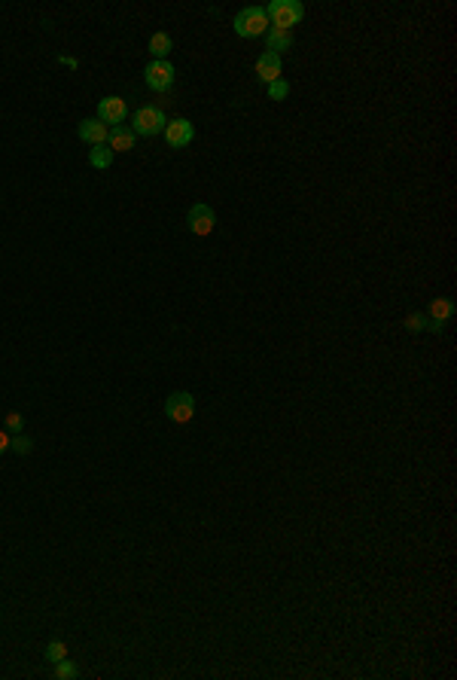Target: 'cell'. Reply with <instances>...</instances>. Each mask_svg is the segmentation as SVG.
Listing matches in <instances>:
<instances>
[{"label": "cell", "instance_id": "obj_5", "mask_svg": "<svg viewBox=\"0 0 457 680\" xmlns=\"http://www.w3.org/2000/svg\"><path fill=\"white\" fill-rule=\"evenodd\" d=\"M186 226H189V232L192 235H198V238H204V235H210L213 232V226H217V213H213V208L210 204H192L189 208V213H186Z\"/></svg>", "mask_w": 457, "mask_h": 680}, {"label": "cell", "instance_id": "obj_10", "mask_svg": "<svg viewBox=\"0 0 457 680\" xmlns=\"http://www.w3.org/2000/svg\"><path fill=\"white\" fill-rule=\"evenodd\" d=\"M76 134H80V141L89 143V147H101V143H107V137H110V125H104L101 119H82L80 128H76Z\"/></svg>", "mask_w": 457, "mask_h": 680}, {"label": "cell", "instance_id": "obj_15", "mask_svg": "<svg viewBox=\"0 0 457 680\" xmlns=\"http://www.w3.org/2000/svg\"><path fill=\"white\" fill-rule=\"evenodd\" d=\"M89 162H91V168L104 171V168H110V165H113V150L107 147V143H101V147H91V150H89Z\"/></svg>", "mask_w": 457, "mask_h": 680}, {"label": "cell", "instance_id": "obj_12", "mask_svg": "<svg viewBox=\"0 0 457 680\" xmlns=\"http://www.w3.org/2000/svg\"><path fill=\"white\" fill-rule=\"evenodd\" d=\"M134 141H137V134L132 132V128H125V125H113V128H110V137H107V143H110V150H113V152H128V150H134Z\"/></svg>", "mask_w": 457, "mask_h": 680}, {"label": "cell", "instance_id": "obj_19", "mask_svg": "<svg viewBox=\"0 0 457 680\" xmlns=\"http://www.w3.org/2000/svg\"><path fill=\"white\" fill-rule=\"evenodd\" d=\"M67 656V644L64 640H49V647H46V659L55 665V662H61Z\"/></svg>", "mask_w": 457, "mask_h": 680}, {"label": "cell", "instance_id": "obj_21", "mask_svg": "<svg viewBox=\"0 0 457 680\" xmlns=\"http://www.w3.org/2000/svg\"><path fill=\"white\" fill-rule=\"evenodd\" d=\"M406 326H409L411 333L427 330V315H418V311H415V315H409V317H406Z\"/></svg>", "mask_w": 457, "mask_h": 680}, {"label": "cell", "instance_id": "obj_13", "mask_svg": "<svg viewBox=\"0 0 457 680\" xmlns=\"http://www.w3.org/2000/svg\"><path fill=\"white\" fill-rule=\"evenodd\" d=\"M265 49L274 52V55L293 49V34L284 30V28H269V30H265Z\"/></svg>", "mask_w": 457, "mask_h": 680}, {"label": "cell", "instance_id": "obj_14", "mask_svg": "<svg viewBox=\"0 0 457 680\" xmlns=\"http://www.w3.org/2000/svg\"><path fill=\"white\" fill-rule=\"evenodd\" d=\"M171 49H174L171 34H165V30H156V34L150 37V52H152V61H165L168 55H171Z\"/></svg>", "mask_w": 457, "mask_h": 680}, {"label": "cell", "instance_id": "obj_3", "mask_svg": "<svg viewBox=\"0 0 457 680\" xmlns=\"http://www.w3.org/2000/svg\"><path fill=\"white\" fill-rule=\"evenodd\" d=\"M132 122H134V125H132V132H134V134L156 137V134H162V132H165L168 116H165L162 107H141V110H134Z\"/></svg>", "mask_w": 457, "mask_h": 680}, {"label": "cell", "instance_id": "obj_23", "mask_svg": "<svg viewBox=\"0 0 457 680\" xmlns=\"http://www.w3.org/2000/svg\"><path fill=\"white\" fill-rule=\"evenodd\" d=\"M61 64H67V67H76V64H80V61H76V58H71V55H64V58H61Z\"/></svg>", "mask_w": 457, "mask_h": 680}, {"label": "cell", "instance_id": "obj_22", "mask_svg": "<svg viewBox=\"0 0 457 680\" xmlns=\"http://www.w3.org/2000/svg\"><path fill=\"white\" fill-rule=\"evenodd\" d=\"M10 433H6V430H0V455H3V452H10Z\"/></svg>", "mask_w": 457, "mask_h": 680}, {"label": "cell", "instance_id": "obj_6", "mask_svg": "<svg viewBox=\"0 0 457 680\" xmlns=\"http://www.w3.org/2000/svg\"><path fill=\"white\" fill-rule=\"evenodd\" d=\"M165 141H168V147H174V150H183V147H189L192 143V137H195V125L189 119H183V116H177V119H168V125H165Z\"/></svg>", "mask_w": 457, "mask_h": 680}, {"label": "cell", "instance_id": "obj_17", "mask_svg": "<svg viewBox=\"0 0 457 680\" xmlns=\"http://www.w3.org/2000/svg\"><path fill=\"white\" fill-rule=\"evenodd\" d=\"M287 95H289V82L284 80V76L269 82V98H271V101H287Z\"/></svg>", "mask_w": 457, "mask_h": 680}, {"label": "cell", "instance_id": "obj_16", "mask_svg": "<svg viewBox=\"0 0 457 680\" xmlns=\"http://www.w3.org/2000/svg\"><path fill=\"white\" fill-rule=\"evenodd\" d=\"M76 674H80V668H76V662H71L67 656L61 662H55V680H73Z\"/></svg>", "mask_w": 457, "mask_h": 680}, {"label": "cell", "instance_id": "obj_18", "mask_svg": "<svg viewBox=\"0 0 457 680\" xmlns=\"http://www.w3.org/2000/svg\"><path fill=\"white\" fill-rule=\"evenodd\" d=\"M10 448H12L15 455H28L30 448H34V439L25 437V430H21V433H15V437L10 439Z\"/></svg>", "mask_w": 457, "mask_h": 680}, {"label": "cell", "instance_id": "obj_7", "mask_svg": "<svg viewBox=\"0 0 457 680\" xmlns=\"http://www.w3.org/2000/svg\"><path fill=\"white\" fill-rule=\"evenodd\" d=\"M143 80L152 91H168L174 86V64L171 61H150L147 71H143Z\"/></svg>", "mask_w": 457, "mask_h": 680}, {"label": "cell", "instance_id": "obj_20", "mask_svg": "<svg viewBox=\"0 0 457 680\" xmlns=\"http://www.w3.org/2000/svg\"><path fill=\"white\" fill-rule=\"evenodd\" d=\"M3 427H6V433H10V437H15V433H21V430H25V418H21L19 412H6V421H3Z\"/></svg>", "mask_w": 457, "mask_h": 680}, {"label": "cell", "instance_id": "obj_2", "mask_svg": "<svg viewBox=\"0 0 457 680\" xmlns=\"http://www.w3.org/2000/svg\"><path fill=\"white\" fill-rule=\"evenodd\" d=\"M265 15L271 19V28H284L289 30L293 25H299L302 15H305V6L302 0H271Z\"/></svg>", "mask_w": 457, "mask_h": 680}, {"label": "cell", "instance_id": "obj_4", "mask_svg": "<svg viewBox=\"0 0 457 680\" xmlns=\"http://www.w3.org/2000/svg\"><path fill=\"white\" fill-rule=\"evenodd\" d=\"M165 415L171 418L174 424H189L195 415V396L189 391H174L165 400Z\"/></svg>", "mask_w": 457, "mask_h": 680}, {"label": "cell", "instance_id": "obj_1", "mask_svg": "<svg viewBox=\"0 0 457 680\" xmlns=\"http://www.w3.org/2000/svg\"><path fill=\"white\" fill-rule=\"evenodd\" d=\"M232 28H235V34L247 37V40H253V37H262L265 30H269V15H265V6H244V10L235 15Z\"/></svg>", "mask_w": 457, "mask_h": 680}, {"label": "cell", "instance_id": "obj_9", "mask_svg": "<svg viewBox=\"0 0 457 680\" xmlns=\"http://www.w3.org/2000/svg\"><path fill=\"white\" fill-rule=\"evenodd\" d=\"M454 317V302L445 299V296H439V299L430 302V315H427V330L433 333H442L445 330V324Z\"/></svg>", "mask_w": 457, "mask_h": 680}, {"label": "cell", "instance_id": "obj_11", "mask_svg": "<svg viewBox=\"0 0 457 680\" xmlns=\"http://www.w3.org/2000/svg\"><path fill=\"white\" fill-rule=\"evenodd\" d=\"M280 71H284V64H280V55H274V52L265 49L262 55L256 58V80L265 82V86L274 80H280Z\"/></svg>", "mask_w": 457, "mask_h": 680}, {"label": "cell", "instance_id": "obj_8", "mask_svg": "<svg viewBox=\"0 0 457 680\" xmlns=\"http://www.w3.org/2000/svg\"><path fill=\"white\" fill-rule=\"evenodd\" d=\"M125 116H128V104H125V98H119V95H107L101 104H98V119L104 122V125H122L125 122Z\"/></svg>", "mask_w": 457, "mask_h": 680}]
</instances>
